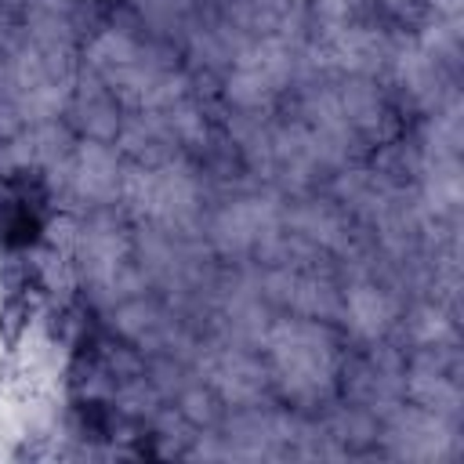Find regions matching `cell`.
<instances>
[{
	"label": "cell",
	"mask_w": 464,
	"mask_h": 464,
	"mask_svg": "<svg viewBox=\"0 0 464 464\" xmlns=\"http://www.w3.org/2000/svg\"><path fill=\"white\" fill-rule=\"evenodd\" d=\"M26 327H29V302L12 298L4 305V312H0V334H4L8 344H19V337H22Z\"/></svg>",
	"instance_id": "1"
}]
</instances>
